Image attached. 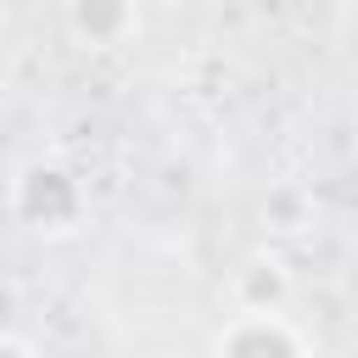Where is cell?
I'll return each instance as SVG.
<instances>
[{
    "mask_svg": "<svg viewBox=\"0 0 358 358\" xmlns=\"http://www.w3.org/2000/svg\"><path fill=\"white\" fill-rule=\"evenodd\" d=\"M11 213L28 224V229H45V235H62L78 224L84 213V190L78 179L62 168V162H28L11 185Z\"/></svg>",
    "mask_w": 358,
    "mask_h": 358,
    "instance_id": "obj_1",
    "label": "cell"
},
{
    "mask_svg": "<svg viewBox=\"0 0 358 358\" xmlns=\"http://www.w3.org/2000/svg\"><path fill=\"white\" fill-rule=\"evenodd\" d=\"M213 358H308V347L280 313H235L224 324Z\"/></svg>",
    "mask_w": 358,
    "mask_h": 358,
    "instance_id": "obj_2",
    "label": "cell"
},
{
    "mask_svg": "<svg viewBox=\"0 0 358 358\" xmlns=\"http://www.w3.org/2000/svg\"><path fill=\"white\" fill-rule=\"evenodd\" d=\"M291 302V274L280 257H246L235 268V308L241 313H280Z\"/></svg>",
    "mask_w": 358,
    "mask_h": 358,
    "instance_id": "obj_3",
    "label": "cell"
},
{
    "mask_svg": "<svg viewBox=\"0 0 358 358\" xmlns=\"http://www.w3.org/2000/svg\"><path fill=\"white\" fill-rule=\"evenodd\" d=\"M67 28L84 45H123L140 28V17H134V6H117V0H78V6H67Z\"/></svg>",
    "mask_w": 358,
    "mask_h": 358,
    "instance_id": "obj_4",
    "label": "cell"
},
{
    "mask_svg": "<svg viewBox=\"0 0 358 358\" xmlns=\"http://www.w3.org/2000/svg\"><path fill=\"white\" fill-rule=\"evenodd\" d=\"M0 358H39L28 341H17V336H0Z\"/></svg>",
    "mask_w": 358,
    "mask_h": 358,
    "instance_id": "obj_5",
    "label": "cell"
}]
</instances>
